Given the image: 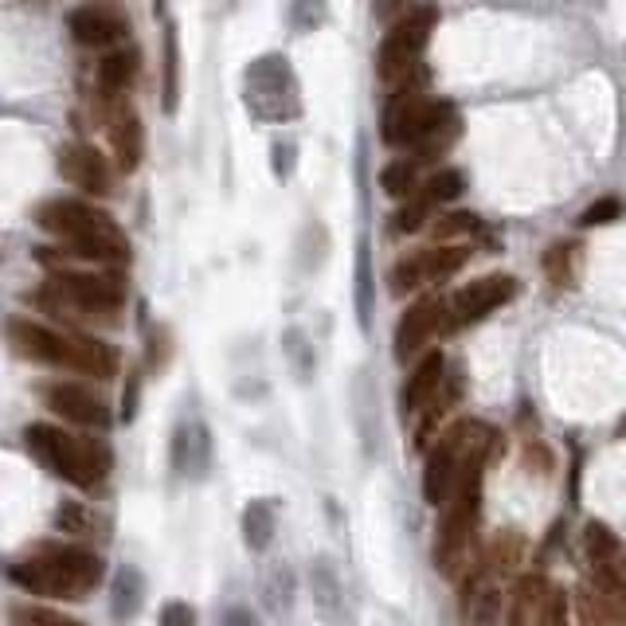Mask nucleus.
Returning <instances> with one entry per match:
<instances>
[{
	"label": "nucleus",
	"instance_id": "obj_1",
	"mask_svg": "<svg viewBox=\"0 0 626 626\" xmlns=\"http://www.w3.org/2000/svg\"><path fill=\"white\" fill-rule=\"evenodd\" d=\"M36 224L59 239V247H40L36 259L47 270L59 267H118L130 262V239L107 208L90 200L55 197L36 208Z\"/></svg>",
	"mask_w": 626,
	"mask_h": 626
},
{
	"label": "nucleus",
	"instance_id": "obj_2",
	"mask_svg": "<svg viewBox=\"0 0 626 626\" xmlns=\"http://www.w3.org/2000/svg\"><path fill=\"white\" fill-rule=\"evenodd\" d=\"M4 337H9V349L16 353L20 360H32V365L67 368V372L94 376V380L118 376L114 345L90 337V333L82 329H52V325L36 322V317L12 313L9 325H4Z\"/></svg>",
	"mask_w": 626,
	"mask_h": 626
},
{
	"label": "nucleus",
	"instance_id": "obj_3",
	"mask_svg": "<svg viewBox=\"0 0 626 626\" xmlns=\"http://www.w3.org/2000/svg\"><path fill=\"white\" fill-rule=\"evenodd\" d=\"M9 583L36 600H87L102 583V556L82 545H44L9 563Z\"/></svg>",
	"mask_w": 626,
	"mask_h": 626
},
{
	"label": "nucleus",
	"instance_id": "obj_4",
	"mask_svg": "<svg viewBox=\"0 0 626 626\" xmlns=\"http://www.w3.org/2000/svg\"><path fill=\"white\" fill-rule=\"evenodd\" d=\"M380 137L392 149H412L420 165L435 161L458 142V114L450 102L427 99L423 90H392L380 114Z\"/></svg>",
	"mask_w": 626,
	"mask_h": 626
},
{
	"label": "nucleus",
	"instance_id": "obj_5",
	"mask_svg": "<svg viewBox=\"0 0 626 626\" xmlns=\"http://www.w3.org/2000/svg\"><path fill=\"white\" fill-rule=\"evenodd\" d=\"M125 294L130 287L118 267H59L36 290V305L67 322H114Z\"/></svg>",
	"mask_w": 626,
	"mask_h": 626
},
{
	"label": "nucleus",
	"instance_id": "obj_6",
	"mask_svg": "<svg viewBox=\"0 0 626 626\" xmlns=\"http://www.w3.org/2000/svg\"><path fill=\"white\" fill-rule=\"evenodd\" d=\"M24 447L47 474L63 478V482H71L75 490L87 493L102 490L110 470H114V455H110L107 443L71 435L67 427H55V423H27Z\"/></svg>",
	"mask_w": 626,
	"mask_h": 626
},
{
	"label": "nucleus",
	"instance_id": "obj_7",
	"mask_svg": "<svg viewBox=\"0 0 626 626\" xmlns=\"http://www.w3.org/2000/svg\"><path fill=\"white\" fill-rule=\"evenodd\" d=\"M498 447V431L482 420H458L447 435L435 438L423 462V498L431 505H447L470 466H485Z\"/></svg>",
	"mask_w": 626,
	"mask_h": 626
},
{
	"label": "nucleus",
	"instance_id": "obj_8",
	"mask_svg": "<svg viewBox=\"0 0 626 626\" xmlns=\"http://www.w3.org/2000/svg\"><path fill=\"white\" fill-rule=\"evenodd\" d=\"M482 470L485 466H470L458 482L455 498L443 505V517L435 528V568L447 580H458L466 572L470 548L478 537V521H482Z\"/></svg>",
	"mask_w": 626,
	"mask_h": 626
},
{
	"label": "nucleus",
	"instance_id": "obj_9",
	"mask_svg": "<svg viewBox=\"0 0 626 626\" xmlns=\"http://www.w3.org/2000/svg\"><path fill=\"white\" fill-rule=\"evenodd\" d=\"M431 27H435V9H415L380 40L376 75L392 90H423V52H427Z\"/></svg>",
	"mask_w": 626,
	"mask_h": 626
},
{
	"label": "nucleus",
	"instance_id": "obj_10",
	"mask_svg": "<svg viewBox=\"0 0 626 626\" xmlns=\"http://www.w3.org/2000/svg\"><path fill=\"white\" fill-rule=\"evenodd\" d=\"M466 259H470L466 243H435V247L412 250V255H403L392 267L388 287H392V294H415V290L438 287L450 275H458L466 267Z\"/></svg>",
	"mask_w": 626,
	"mask_h": 626
},
{
	"label": "nucleus",
	"instance_id": "obj_11",
	"mask_svg": "<svg viewBox=\"0 0 626 626\" xmlns=\"http://www.w3.org/2000/svg\"><path fill=\"white\" fill-rule=\"evenodd\" d=\"M67 32L79 47H125L134 24H130V12L118 4V0H82L75 4L71 16H67Z\"/></svg>",
	"mask_w": 626,
	"mask_h": 626
},
{
	"label": "nucleus",
	"instance_id": "obj_12",
	"mask_svg": "<svg viewBox=\"0 0 626 626\" xmlns=\"http://www.w3.org/2000/svg\"><path fill=\"white\" fill-rule=\"evenodd\" d=\"M443 329H450V302L447 298L427 294V298H420V302H412L407 310H403L400 325H395V337H392L395 360H400V365L415 360L431 345V337L443 333Z\"/></svg>",
	"mask_w": 626,
	"mask_h": 626
},
{
	"label": "nucleus",
	"instance_id": "obj_13",
	"mask_svg": "<svg viewBox=\"0 0 626 626\" xmlns=\"http://www.w3.org/2000/svg\"><path fill=\"white\" fill-rule=\"evenodd\" d=\"M517 290H521V282L513 275H482V278H474V282H466V287L450 298V329L485 322L493 310L513 302Z\"/></svg>",
	"mask_w": 626,
	"mask_h": 626
},
{
	"label": "nucleus",
	"instance_id": "obj_14",
	"mask_svg": "<svg viewBox=\"0 0 626 626\" xmlns=\"http://www.w3.org/2000/svg\"><path fill=\"white\" fill-rule=\"evenodd\" d=\"M40 400L52 415L75 423V427L107 431L110 427V403L99 392H90L82 384H63V380H44L40 384Z\"/></svg>",
	"mask_w": 626,
	"mask_h": 626
},
{
	"label": "nucleus",
	"instance_id": "obj_15",
	"mask_svg": "<svg viewBox=\"0 0 626 626\" xmlns=\"http://www.w3.org/2000/svg\"><path fill=\"white\" fill-rule=\"evenodd\" d=\"M107 110V134H110V149H114V165L118 172H137L145 157V125L137 118L134 102L118 99V102H102Z\"/></svg>",
	"mask_w": 626,
	"mask_h": 626
},
{
	"label": "nucleus",
	"instance_id": "obj_16",
	"mask_svg": "<svg viewBox=\"0 0 626 626\" xmlns=\"http://www.w3.org/2000/svg\"><path fill=\"white\" fill-rule=\"evenodd\" d=\"M59 177L71 188H79V192H87V197H110V188H114L110 161L87 142L63 145L59 149Z\"/></svg>",
	"mask_w": 626,
	"mask_h": 626
},
{
	"label": "nucleus",
	"instance_id": "obj_17",
	"mask_svg": "<svg viewBox=\"0 0 626 626\" xmlns=\"http://www.w3.org/2000/svg\"><path fill=\"white\" fill-rule=\"evenodd\" d=\"M443 380H447V357H443L438 349L415 360L412 376L403 380V392H400V415H403V423L420 420L423 407H427V403L438 395Z\"/></svg>",
	"mask_w": 626,
	"mask_h": 626
},
{
	"label": "nucleus",
	"instance_id": "obj_18",
	"mask_svg": "<svg viewBox=\"0 0 626 626\" xmlns=\"http://www.w3.org/2000/svg\"><path fill=\"white\" fill-rule=\"evenodd\" d=\"M270 59H262L255 71H247V107L259 118H294V110L282 107L278 90L282 82H290L287 75V59H275V67H267Z\"/></svg>",
	"mask_w": 626,
	"mask_h": 626
},
{
	"label": "nucleus",
	"instance_id": "obj_19",
	"mask_svg": "<svg viewBox=\"0 0 626 626\" xmlns=\"http://www.w3.org/2000/svg\"><path fill=\"white\" fill-rule=\"evenodd\" d=\"M172 466H177L180 478H204L208 466H212V435L200 420H185L177 427L172 438Z\"/></svg>",
	"mask_w": 626,
	"mask_h": 626
},
{
	"label": "nucleus",
	"instance_id": "obj_20",
	"mask_svg": "<svg viewBox=\"0 0 626 626\" xmlns=\"http://www.w3.org/2000/svg\"><path fill=\"white\" fill-rule=\"evenodd\" d=\"M137 75H142V52L134 44L114 47L102 55L99 63V102H118L134 90Z\"/></svg>",
	"mask_w": 626,
	"mask_h": 626
},
{
	"label": "nucleus",
	"instance_id": "obj_21",
	"mask_svg": "<svg viewBox=\"0 0 626 626\" xmlns=\"http://www.w3.org/2000/svg\"><path fill=\"white\" fill-rule=\"evenodd\" d=\"M591 595L600 600V607L607 611L611 623L626 626V568L615 563H591Z\"/></svg>",
	"mask_w": 626,
	"mask_h": 626
},
{
	"label": "nucleus",
	"instance_id": "obj_22",
	"mask_svg": "<svg viewBox=\"0 0 626 626\" xmlns=\"http://www.w3.org/2000/svg\"><path fill=\"white\" fill-rule=\"evenodd\" d=\"M142 603H145V575L137 572L134 563H122L114 583H110V618L118 626L134 623L142 615Z\"/></svg>",
	"mask_w": 626,
	"mask_h": 626
},
{
	"label": "nucleus",
	"instance_id": "obj_23",
	"mask_svg": "<svg viewBox=\"0 0 626 626\" xmlns=\"http://www.w3.org/2000/svg\"><path fill=\"white\" fill-rule=\"evenodd\" d=\"M458 400H462V380H458V376H447V380H443V388H438V395L427 403V407H423L420 420H415V450L435 447L438 423L447 420V412L455 407Z\"/></svg>",
	"mask_w": 626,
	"mask_h": 626
},
{
	"label": "nucleus",
	"instance_id": "obj_24",
	"mask_svg": "<svg viewBox=\"0 0 626 626\" xmlns=\"http://www.w3.org/2000/svg\"><path fill=\"white\" fill-rule=\"evenodd\" d=\"M310 583H313V603L322 611L325 623H337L340 611H345V588H340L337 572H333V560L317 556L310 568Z\"/></svg>",
	"mask_w": 626,
	"mask_h": 626
},
{
	"label": "nucleus",
	"instance_id": "obj_25",
	"mask_svg": "<svg viewBox=\"0 0 626 626\" xmlns=\"http://www.w3.org/2000/svg\"><path fill=\"white\" fill-rule=\"evenodd\" d=\"M548 583L545 575H525V580L517 583V591H513L510 600V615H505V626H537L540 623V607H545V595H548Z\"/></svg>",
	"mask_w": 626,
	"mask_h": 626
},
{
	"label": "nucleus",
	"instance_id": "obj_26",
	"mask_svg": "<svg viewBox=\"0 0 626 626\" xmlns=\"http://www.w3.org/2000/svg\"><path fill=\"white\" fill-rule=\"evenodd\" d=\"M275 505L262 498L247 501V510H243V545L250 552H267L270 540H275Z\"/></svg>",
	"mask_w": 626,
	"mask_h": 626
},
{
	"label": "nucleus",
	"instance_id": "obj_27",
	"mask_svg": "<svg viewBox=\"0 0 626 626\" xmlns=\"http://www.w3.org/2000/svg\"><path fill=\"white\" fill-rule=\"evenodd\" d=\"M380 188H384L392 200H412L420 197V161L415 157H395V161L384 165V172H380Z\"/></svg>",
	"mask_w": 626,
	"mask_h": 626
},
{
	"label": "nucleus",
	"instance_id": "obj_28",
	"mask_svg": "<svg viewBox=\"0 0 626 626\" xmlns=\"http://www.w3.org/2000/svg\"><path fill=\"white\" fill-rule=\"evenodd\" d=\"M55 528L67 533V537H94V533H107V521L99 513L90 510V505H79V501H63L59 510H55Z\"/></svg>",
	"mask_w": 626,
	"mask_h": 626
},
{
	"label": "nucleus",
	"instance_id": "obj_29",
	"mask_svg": "<svg viewBox=\"0 0 626 626\" xmlns=\"http://www.w3.org/2000/svg\"><path fill=\"white\" fill-rule=\"evenodd\" d=\"M575 270H580V243H552L545 250V275L556 290H572Z\"/></svg>",
	"mask_w": 626,
	"mask_h": 626
},
{
	"label": "nucleus",
	"instance_id": "obj_30",
	"mask_svg": "<svg viewBox=\"0 0 626 626\" xmlns=\"http://www.w3.org/2000/svg\"><path fill=\"white\" fill-rule=\"evenodd\" d=\"M262 603H267L270 615H290L294 607V572H290L287 563H275L262 580Z\"/></svg>",
	"mask_w": 626,
	"mask_h": 626
},
{
	"label": "nucleus",
	"instance_id": "obj_31",
	"mask_svg": "<svg viewBox=\"0 0 626 626\" xmlns=\"http://www.w3.org/2000/svg\"><path fill=\"white\" fill-rule=\"evenodd\" d=\"M282 353H287V365L294 368V376L302 380V384L305 380H313V372H317V357H313V345L302 329L282 333Z\"/></svg>",
	"mask_w": 626,
	"mask_h": 626
},
{
	"label": "nucleus",
	"instance_id": "obj_32",
	"mask_svg": "<svg viewBox=\"0 0 626 626\" xmlns=\"http://www.w3.org/2000/svg\"><path fill=\"white\" fill-rule=\"evenodd\" d=\"M9 626H87L79 618L63 615V611L40 607V603H12L9 607Z\"/></svg>",
	"mask_w": 626,
	"mask_h": 626
},
{
	"label": "nucleus",
	"instance_id": "obj_33",
	"mask_svg": "<svg viewBox=\"0 0 626 626\" xmlns=\"http://www.w3.org/2000/svg\"><path fill=\"white\" fill-rule=\"evenodd\" d=\"M583 552H588L591 563H615L618 556L615 528L603 525V521H588V528H583Z\"/></svg>",
	"mask_w": 626,
	"mask_h": 626
},
{
	"label": "nucleus",
	"instance_id": "obj_34",
	"mask_svg": "<svg viewBox=\"0 0 626 626\" xmlns=\"http://www.w3.org/2000/svg\"><path fill=\"white\" fill-rule=\"evenodd\" d=\"M462 188H466V180H462V172L458 169H438L435 177H427L423 180V197L431 200V204H450V200H458L462 197Z\"/></svg>",
	"mask_w": 626,
	"mask_h": 626
},
{
	"label": "nucleus",
	"instance_id": "obj_35",
	"mask_svg": "<svg viewBox=\"0 0 626 626\" xmlns=\"http://www.w3.org/2000/svg\"><path fill=\"white\" fill-rule=\"evenodd\" d=\"M431 212H435V204H431L427 197H412V200H403L400 204V212L392 215V232L395 235H412V232H420L423 224L431 220Z\"/></svg>",
	"mask_w": 626,
	"mask_h": 626
},
{
	"label": "nucleus",
	"instance_id": "obj_36",
	"mask_svg": "<svg viewBox=\"0 0 626 626\" xmlns=\"http://www.w3.org/2000/svg\"><path fill=\"white\" fill-rule=\"evenodd\" d=\"M482 232V220L474 212H450L435 224V243H450V239H470V235Z\"/></svg>",
	"mask_w": 626,
	"mask_h": 626
},
{
	"label": "nucleus",
	"instance_id": "obj_37",
	"mask_svg": "<svg viewBox=\"0 0 626 626\" xmlns=\"http://www.w3.org/2000/svg\"><path fill=\"white\" fill-rule=\"evenodd\" d=\"M180 63V55H177V36H172V27L165 32V90H161V102H165V110H177V94H180V87H177V67Z\"/></svg>",
	"mask_w": 626,
	"mask_h": 626
},
{
	"label": "nucleus",
	"instance_id": "obj_38",
	"mask_svg": "<svg viewBox=\"0 0 626 626\" xmlns=\"http://www.w3.org/2000/svg\"><path fill=\"white\" fill-rule=\"evenodd\" d=\"M572 607H575V603L568 600V591L552 588L545 595V607H540V623L537 626H572V623H568V618H572Z\"/></svg>",
	"mask_w": 626,
	"mask_h": 626
},
{
	"label": "nucleus",
	"instance_id": "obj_39",
	"mask_svg": "<svg viewBox=\"0 0 626 626\" xmlns=\"http://www.w3.org/2000/svg\"><path fill=\"white\" fill-rule=\"evenodd\" d=\"M575 626H611L607 611L591 595V588H580V595H575Z\"/></svg>",
	"mask_w": 626,
	"mask_h": 626
},
{
	"label": "nucleus",
	"instance_id": "obj_40",
	"mask_svg": "<svg viewBox=\"0 0 626 626\" xmlns=\"http://www.w3.org/2000/svg\"><path fill=\"white\" fill-rule=\"evenodd\" d=\"M618 215H623V200L603 197V200H595L591 208H583L580 227H603V224H611V220H618Z\"/></svg>",
	"mask_w": 626,
	"mask_h": 626
},
{
	"label": "nucleus",
	"instance_id": "obj_41",
	"mask_svg": "<svg viewBox=\"0 0 626 626\" xmlns=\"http://www.w3.org/2000/svg\"><path fill=\"white\" fill-rule=\"evenodd\" d=\"M357 313H360V325L368 329V317H372V278H368L365 247H360V267H357Z\"/></svg>",
	"mask_w": 626,
	"mask_h": 626
},
{
	"label": "nucleus",
	"instance_id": "obj_42",
	"mask_svg": "<svg viewBox=\"0 0 626 626\" xmlns=\"http://www.w3.org/2000/svg\"><path fill=\"white\" fill-rule=\"evenodd\" d=\"M161 626H197V611L185 600H169L161 607Z\"/></svg>",
	"mask_w": 626,
	"mask_h": 626
},
{
	"label": "nucleus",
	"instance_id": "obj_43",
	"mask_svg": "<svg viewBox=\"0 0 626 626\" xmlns=\"http://www.w3.org/2000/svg\"><path fill=\"white\" fill-rule=\"evenodd\" d=\"M215 626H262V623H259V615H255L250 607H243V603H232V607L220 611Z\"/></svg>",
	"mask_w": 626,
	"mask_h": 626
},
{
	"label": "nucleus",
	"instance_id": "obj_44",
	"mask_svg": "<svg viewBox=\"0 0 626 626\" xmlns=\"http://www.w3.org/2000/svg\"><path fill=\"white\" fill-rule=\"evenodd\" d=\"M137 395H142V384H137V376H130V384H125V395H122V420L125 423L137 420Z\"/></svg>",
	"mask_w": 626,
	"mask_h": 626
},
{
	"label": "nucleus",
	"instance_id": "obj_45",
	"mask_svg": "<svg viewBox=\"0 0 626 626\" xmlns=\"http://www.w3.org/2000/svg\"><path fill=\"white\" fill-rule=\"evenodd\" d=\"M525 462L537 466V470H545V474L552 470V455L545 450V443H528V447H525Z\"/></svg>",
	"mask_w": 626,
	"mask_h": 626
},
{
	"label": "nucleus",
	"instance_id": "obj_46",
	"mask_svg": "<svg viewBox=\"0 0 626 626\" xmlns=\"http://www.w3.org/2000/svg\"><path fill=\"white\" fill-rule=\"evenodd\" d=\"M615 435H618V438H626V420L618 423V431H615Z\"/></svg>",
	"mask_w": 626,
	"mask_h": 626
}]
</instances>
